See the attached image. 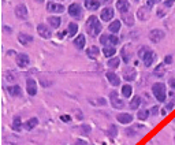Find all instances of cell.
Returning <instances> with one entry per match:
<instances>
[{
  "label": "cell",
  "instance_id": "obj_1",
  "mask_svg": "<svg viewBox=\"0 0 175 145\" xmlns=\"http://www.w3.org/2000/svg\"><path fill=\"white\" fill-rule=\"evenodd\" d=\"M85 28H86V32L92 37H96L97 34H100V32H101V29H103L100 21L97 19V17H90V18H89V19L86 21Z\"/></svg>",
  "mask_w": 175,
  "mask_h": 145
},
{
  "label": "cell",
  "instance_id": "obj_2",
  "mask_svg": "<svg viewBox=\"0 0 175 145\" xmlns=\"http://www.w3.org/2000/svg\"><path fill=\"white\" fill-rule=\"evenodd\" d=\"M152 92H153V95H155L156 100H157V101H160V103H163V101L166 100V97H167L166 85H164V84H162V82L155 84L153 86H152Z\"/></svg>",
  "mask_w": 175,
  "mask_h": 145
},
{
  "label": "cell",
  "instance_id": "obj_3",
  "mask_svg": "<svg viewBox=\"0 0 175 145\" xmlns=\"http://www.w3.org/2000/svg\"><path fill=\"white\" fill-rule=\"evenodd\" d=\"M166 37V33L163 32V30H160V29H153L151 33H149V39H151V41L152 43H155V44H157L160 43L163 39Z\"/></svg>",
  "mask_w": 175,
  "mask_h": 145
},
{
  "label": "cell",
  "instance_id": "obj_4",
  "mask_svg": "<svg viewBox=\"0 0 175 145\" xmlns=\"http://www.w3.org/2000/svg\"><path fill=\"white\" fill-rule=\"evenodd\" d=\"M110 100H111V106H112L114 108H123L125 107V103L118 97V93L115 91L110 93Z\"/></svg>",
  "mask_w": 175,
  "mask_h": 145
},
{
  "label": "cell",
  "instance_id": "obj_5",
  "mask_svg": "<svg viewBox=\"0 0 175 145\" xmlns=\"http://www.w3.org/2000/svg\"><path fill=\"white\" fill-rule=\"evenodd\" d=\"M69 14L71 17L77 18V19H80V18L82 17V8H81V6L78 4V3H73V4L69 7Z\"/></svg>",
  "mask_w": 175,
  "mask_h": 145
},
{
  "label": "cell",
  "instance_id": "obj_6",
  "mask_svg": "<svg viewBox=\"0 0 175 145\" xmlns=\"http://www.w3.org/2000/svg\"><path fill=\"white\" fill-rule=\"evenodd\" d=\"M37 32H39V34L40 37H43V39H51L52 37V32H51V29L48 28L47 25H44V23H40L39 26H37Z\"/></svg>",
  "mask_w": 175,
  "mask_h": 145
},
{
  "label": "cell",
  "instance_id": "obj_7",
  "mask_svg": "<svg viewBox=\"0 0 175 145\" xmlns=\"http://www.w3.org/2000/svg\"><path fill=\"white\" fill-rule=\"evenodd\" d=\"M15 15L19 19H28V8H26L25 4H18L15 7Z\"/></svg>",
  "mask_w": 175,
  "mask_h": 145
},
{
  "label": "cell",
  "instance_id": "obj_8",
  "mask_svg": "<svg viewBox=\"0 0 175 145\" xmlns=\"http://www.w3.org/2000/svg\"><path fill=\"white\" fill-rule=\"evenodd\" d=\"M47 10L49 11V13H54V14H59V13H63L64 11V7L62 4H59V3H55V2H49L47 4Z\"/></svg>",
  "mask_w": 175,
  "mask_h": 145
},
{
  "label": "cell",
  "instance_id": "obj_9",
  "mask_svg": "<svg viewBox=\"0 0 175 145\" xmlns=\"http://www.w3.org/2000/svg\"><path fill=\"white\" fill-rule=\"evenodd\" d=\"M29 62H30V59H29V56L25 54H19L17 56V65H18V67H21V69L29 66Z\"/></svg>",
  "mask_w": 175,
  "mask_h": 145
},
{
  "label": "cell",
  "instance_id": "obj_10",
  "mask_svg": "<svg viewBox=\"0 0 175 145\" xmlns=\"http://www.w3.org/2000/svg\"><path fill=\"white\" fill-rule=\"evenodd\" d=\"M100 18H101L103 21H106V22L111 21L114 18V10L111 8V7H106V8L101 11V14H100Z\"/></svg>",
  "mask_w": 175,
  "mask_h": 145
},
{
  "label": "cell",
  "instance_id": "obj_11",
  "mask_svg": "<svg viewBox=\"0 0 175 145\" xmlns=\"http://www.w3.org/2000/svg\"><path fill=\"white\" fill-rule=\"evenodd\" d=\"M107 80H108V82L111 85H114V86H119V84H121V78H119V75H116L115 73L112 71H108L106 74Z\"/></svg>",
  "mask_w": 175,
  "mask_h": 145
},
{
  "label": "cell",
  "instance_id": "obj_12",
  "mask_svg": "<svg viewBox=\"0 0 175 145\" xmlns=\"http://www.w3.org/2000/svg\"><path fill=\"white\" fill-rule=\"evenodd\" d=\"M116 121L119 122V123H123V125L131 123L133 115H130V114H127V112H122V114H119L118 117H116Z\"/></svg>",
  "mask_w": 175,
  "mask_h": 145
},
{
  "label": "cell",
  "instance_id": "obj_13",
  "mask_svg": "<svg viewBox=\"0 0 175 145\" xmlns=\"http://www.w3.org/2000/svg\"><path fill=\"white\" fill-rule=\"evenodd\" d=\"M155 59H156V55H155V52H152V51H148L147 54H145V56L142 58V60H144V65L147 66V67H151V66H152V63L155 62Z\"/></svg>",
  "mask_w": 175,
  "mask_h": 145
},
{
  "label": "cell",
  "instance_id": "obj_14",
  "mask_svg": "<svg viewBox=\"0 0 175 145\" xmlns=\"http://www.w3.org/2000/svg\"><path fill=\"white\" fill-rule=\"evenodd\" d=\"M26 88H28V93L30 96H36L37 93V84L34 80H30L29 78L28 81H26Z\"/></svg>",
  "mask_w": 175,
  "mask_h": 145
},
{
  "label": "cell",
  "instance_id": "obj_15",
  "mask_svg": "<svg viewBox=\"0 0 175 145\" xmlns=\"http://www.w3.org/2000/svg\"><path fill=\"white\" fill-rule=\"evenodd\" d=\"M116 8L119 13H127V11L130 10V3L127 2V0H118L116 2Z\"/></svg>",
  "mask_w": 175,
  "mask_h": 145
},
{
  "label": "cell",
  "instance_id": "obj_16",
  "mask_svg": "<svg viewBox=\"0 0 175 145\" xmlns=\"http://www.w3.org/2000/svg\"><path fill=\"white\" fill-rule=\"evenodd\" d=\"M18 41H19L22 45H29V44L33 41V36L25 34V33H19V34H18Z\"/></svg>",
  "mask_w": 175,
  "mask_h": 145
},
{
  "label": "cell",
  "instance_id": "obj_17",
  "mask_svg": "<svg viewBox=\"0 0 175 145\" xmlns=\"http://www.w3.org/2000/svg\"><path fill=\"white\" fill-rule=\"evenodd\" d=\"M85 7L89 11H95L100 7V2H97V0H85Z\"/></svg>",
  "mask_w": 175,
  "mask_h": 145
},
{
  "label": "cell",
  "instance_id": "obj_18",
  "mask_svg": "<svg viewBox=\"0 0 175 145\" xmlns=\"http://www.w3.org/2000/svg\"><path fill=\"white\" fill-rule=\"evenodd\" d=\"M7 92L11 95V96H21L22 95V89L19 85H13V86H8L7 88Z\"/></svg>",
  "mask_w": 175,
  "mask_h": 145
},
{
  "label": "cell",
  "instance_id": "obj_19",
  "mask_svg": "<svg viewBox=\"0 0 175 145\" xmlns=\"http://www.w3.org/2000/svg\"><path fill=\"white\" fill-rule=\"evenodd\" d=\"M86 55L90 59H97L99 58V55H100V49L97 47H90L89 49L86 51Z\"/></svg>",
  "mask_w": 175,
  "mask_h": 145
},
{
  "label": "cell",
  "instance_id": "obj_20",
  "mask_svg": "<svg viewBox=\"0 0 175 145\" xmlns=\"http://www.w3.org/2000/svg\"><path fill=\"white\" fill-rule=\"evenodd\" d=\"M74 44H75L77 49H84V47H85V36L80 34L75 40H74Z\"/></svg>",
  "mask_w": 175,
  "mask_h": 145
},
{
  "label": "cell",
  "instance_id": "obj_21",
  "mask_svg": "<svg viewBox=\"0 0 175 145\" xmlns=\"http://www.w3.org/2000/svg\"><path fill=\"white\" fill-rule=\"evenodd\" d=\"M108 30L111 32V33H118L119 30H121V21H112L110 23V26H108Z\"/></svg>",
  "mask_w": 175,
  "mask_h": 145
},
{
  "label": "cell",
  "instance_id": "obj_22",
  "mask_svg": "<svg viewBox=\"0 0 175 145\" xmlns=\"http://www.w3.org/2000/svg\"><path fill=\"white\" fill-rule=\"evenodd\" d=\"M122 19H123V22L127 26H133L134 25V17L131 15V14H129V13H123V14H122Z\"/></svg>",
  "mask_w": 175,
  "mask_h": 145
},
{
  "label": "cell",
  "instance_id": "obj_23",
  "mask_svg": "<svg viewBox=\"0 0 175 145\" xmlns=\"http://www.w3.org/2000/svg\"><path fill=\"white\" fill-rule=\"evenodd\" d=\"M138 17L140 19H148L149 18V7H141L138 10Z\"/></svg>",
  "mask_w": 175,
  "mask_h": 145
},
{
  "label": "cell",
  "instance_id": "obj_24",
  "mask_svg": "<svg viewBox=\"0 0 175 145\" xmlns=\"http://www.w3.org/2000/svg\"><path fill=\"white\" fill-rule=\"evenodd\" d=\"M37 125H39V119H37V118H30V119L25 123V127H26V130H33Z\"/></svg>",
  "mask_w": 175,
  "mask_h": 145
},
{
  "label": "cell",
  "instance_id": "obj_25",
  "mask_svg": "<svg viewBox=\"0 0 175 145\" xmlns=\"http://www.w3.org/2000/svg\"><path fill=\"white\" fill-rule=\"evenodd\" d=\"M48 22H49V25L54 29H58L59 26H60V18L59 17H49L48 18Z\"/></svg>",
  "mask_w": 175,
  "mask_h": 145
},
{
  "label": "cell",
  "instance_id": "obj_26",
  "mask_svg": "<svg viewBox=\"0 0 175 145\" xmlns=\"http://www.w3.org/2000/svg\"><path fill=\"white\" fill-rule=\"evenodd\" d=\"M13 129L15 130V132H21L22 129V122H21V118L19 117H15L13 121Z\"/></svg>",
  "mask_w": 175,
  "mask_h": 145
},
{
  "label": "cell",
  "instance_id": "obj_27",
  "mask_svg": "<svg viewBox=\"0 0 175 145\" xmlns=\"http://www.w3.org/2000/svg\"><path fill=\"white\" fill-rule=\"evenodd\" d=\"M131 93H133L131 85H123V86H122V95H123L125 97H130Z\"/></svg>",
  "mask_w": 175,
  "mask_h": 145
},
{
  "label": "cell",
  "instance_id": "obj_28",
  "mask_svg": "<svg viewBox=\"0 0 175 145\" xmlns=\"http://www.w3.org/2000/svg\"><path fill=\"white\" fill-rule=\"evenodd\" d=\"M129 106H130V108H131V110H137V108H138V106H141V97L136 96V97L130 101Z\"/></svg>",
  "mask_w": 175,
  "mask_h": 145
},
{
  "label": "cell",
  "instance_id": "obj_29",
  "mask_svg": "<svg viewBox=\"0 0 175 145\" xmlns=\"http://www.w3.org/2000/svg\"><path fill=\"white\" fill-rule=\"evenodd\" d=\"M115 52H116V49H115V48L114 47H106V48H104V49H103V54L104 55H106V56L107 58H111V56H114V55H115Z\"/></svg>",
  "mask_w": 175,
  "mask_h": 145
},
{
  "label": "cell",
  "instance_id": "obj_30",
  "mask_svg": "<svg viewBox=\"0 0 175 145\" xmlns=\"http://www.w3.org/2000/svg\"><path fill=\"white\" fill-rule=\"evenodd\" d=\"M125 78H126V81H133L134 78H136V71H134L133 69L125 70Z\"/></svg>",
  "mask_w": 175,
  "mask_h": 145
},
{
  "label": "cell",
  "instance_id": "obj_31",
  "mask_svg": "<svg viewBox=\"0 0 175 145\" xmlns=\"http://www.w3.org/2000/svg\"><path fill=\"white\" fill-rule=\"evenodd\" d=\"M77 32H78V25L74 23V22H71V23L69 25V36L70 37H74Z\"/></svg>",
  "mask_w": 175,
  "mask_h": 145
},
{
  "label": "cell",
  "instance_id": "obj_32",
  "mask_svg": "<svg viewBox=\"0 0 175 145\" xmlns=\"http://www.w3.org/2000/svg\"><path fill=\"white\" fill-rule=\"evenodd\" d=\"M119 58H112V59H110L108 62H107V65H108V67L110 69H116L119 67Z\"/></svg>",
  "mask_w": 175,
  "mask_h": 145
},
{
  "label": "cell",
  "instance_id": "obj_33",
  "mask_svg": "<svg viewBox=\"0 0 175 145\" xmlns=\"http://www.w3.org/2000/svg\"><path fill=\"white\" fill-rule=\"evenodd\" d=\"M92 104H95V106H107V100L106 99H103V97H99V99H96V100H89Z\"/></svg>",
  "mask_w": 175,
  "mask_h": 145
},
{
  "label": "cell",
  "instance_id": "obj_34",
  "mask_svg": "<svg viewBox=\"0 0 175 145\" xmlns=\"http://www.w3.org/2000/svg\"><path fill=\"white\" fill-rule=\"evenodd\" d=\"M175 107V95L174 93H170V101L167 103V110L171 111Z\"/></svg>",
  "mask_w": 175,
  "mask_h": 145
},
{
  "label": "cell",
  "instance_id": "obj_35",
  "mask_svg": "<svg viewBox=\"0 0 175 145\" xmlns=\"http://www.w3.org/2000/svg\"><path fill=\"white\" fill-rule=\"evenodd\" d=\"M148 115H149V111H147V110H140V111H138V115H137V117H138L140 121H145V119L148 118Z\"/></svg>",
  "mask_w": 175,
  "mask_h": 145
},
{
  "label": "cell",
  "instance_id": "obj_36",
  "mask_svg": "<svg viewBox=\"0 0 175 145\" xmlns=\"http://www.w3.org/2000/svg\"><path fill=\"white\" fill-rule=\"evenodd\" d=\"M153 73H155L156 77H163V75H164V67H163V65H159L155 69Z\"/></svg>",
  "mask_w": 175,
  "mask_h": 145
},
{
  "label": "cell",
  "instance_id": "obj_37",
  "mask_svg": "<svg viewBox=\"0 0 175 145\" xmlns=\"http://www.w3.org/2000/svg\"><path fill=\"white\" fill-rule=\"evenodd\" d=\"M130 56H131V55L127 54V45L123 47V49H122V58H123V60L125 62H129L130 60Z\"/></svg>",
  "mask_w": 175,
  "mask_h": 145
},
{
  "label": "cell",
  "instance_id": "obj_38",
  "mask_svg": "<svg viewBox=\"0 0 175 145\" xmlns=\"http://www.w3.org/2000/svg\"><path fill=\"white\" fill-rule=\"evenodd\" d=\"M108 136H110V137H112V138H115V137H116V127H115L114 125H111V126H110Z\"/></svg>",
  "mask_w": 175,
  "mask_h": 145
},
{
  "label": "cell",
  "instance_id": "obj_39",
  "mask_svg": "<svg viewBox=\"0 0 175 145\" xmlns=\"http://www.w3.org/2000/svg\"><path fill=\"white\" fill-rule=\"evenodd\" d=\"M119 43V39H118V37L116 36H110L108 37V44H111V45H115V44H118Z\"/></svg>",
  "mask_w": 175,
  "mask_h": 145
},
{
  "label": "cell",
  "instance_id": "obj_40",
  "mask_svg": "<svg viewBox=\"0 0 175 145\" xmlns=\"http://www.w3.org/2000/svg\"><path fill=\"white\" fill-rule=\"evenodd\" d=\"M108 37H110L108 34H103L101 37H100V43L107 47V44H108Z\"/></svg>",
  "mask_w": 175,
  "mask_h": 145
},
{
  "label": "cell",
  "instance_id": "obj_41",
  "mask_svg": "<svg viewBox=\"0 0 175 145\" xmlns=\"http://www.w3.org/2000/svg\"><path fill=\"white\" fill-rule=\"evenodd\" d=\"M148 51H149V49H148L147 47H142V48H141V49L138 51V56H140V58H144V56H145V54H147Z\"/></svg>",
  "mask_w": 175,
  "mask_h": 145
},
{
  "label": "cell",
  "instance_id": "obj_42",
  "mask_svg": "<svg viewBox=\"0 0 175 145\" xmlns=\"http://www.w3.org/2000/svg\"><path fill=\"white\" fill-rule=\"evenodd\" d=\"M159 2H162V0H148L147 4H148V7H153L155 4H157Z\"/></svg>",
  "mask_w": 175,
  "mask_h": 145
},
{
  "label": "cell",
  "instance_id": "obj_43",
  "mask_svg": "<svg viewBox=\"0 0 175 145\" xmlns=\"http://www.w3.org/2000/svg\"><path fill=\"white\" fill-rule=\"evenodd\" d=\"M74 145H88V142L85 140H82V138H78V140H75Z\"/></svg>",
  "mask_w": 175,
  "mask_h": 145
},
{
  "label": "cell",
  "instance_id": "obj_44",
  "mask_svg": "<svg viewBox=\"0 0 175 145\" xmlns=\"http://www.w3.org/2000/svg\"><path fill=\"white\" fill-rule=\"evenodd\" d=\"M174 2H175V0H166V2H163V6L168 8V7H171L174 4Z\"/></svg>",
  "mask_w": 175,
  "mask_h": 145
},
{
  "label": "cell",
  "instance_id": "obj_45",
  "mask_svg": "<svg viewBox=\"0 0 175 145\" xmlns=\"http://www.w3.org/2000/svg\"><path fill=\"white\" fill-rule=\"evenodd\" d=\"M81 127H82V132H84V133H86V134H89V133H90V126L84 125V126H81Z\"/></svg>",
  "mask_w": 175,
  "mask_h": 145
},
{
  "label": "cell",
  "instance_id": "obj_46",
  "mask_svg": "<svg viewBox=\"0 0 175 145\" xmlns=\"http://www.w3.org/2000/svg\"><path fill=\"white\" fill-rule=\"evenodd\" d=\"M60 119L63 122H70L71 121V118H70V115H63V117H60Z\"/></svg>",
  "mask_w": 175,
  "mask_h": 145
},
{
  "label": "cell",
  "instance_id": "obj_47",
  "mask_svg": "<svg viewBox=\"0 0 175 145\" xmlns=\"http://www.w3.org/2000/svg\"><path fill=\"white\" fill-rule=\"evenodd\" d=\"M171 62H172V56H171V55H168V56H166V59H164V63H167V65H170Z\"/></svg>",
  "mask_w": 175,
  "mask_h": 145
},
{
  "label": "cell",
  "instance_id": "obj_48",
  "mask_svg": "<svg viewBox=\"0 0 175 145\" xmlns=\"http://www.w3.org/2000/svg\"><path fill=\"white\" fill-rule=\"evenodd\" d=\"M11 73H13V71H11ZM7 74V75H6V78H7V81H14V78H15V77H14L13 75V74Z\"/></svg>",
  "mask_w": 175,
  "mask_h": 145
},
{
  "label": "cell",
  "instance_id": "obj_49",
  "mask_svg": "<svg viewBox=\"0 0 175 145\" xmlns=\"http://www.w3.org/2000/svg\"><path fill=\"white\" fill-rule=\"evenodd\" d=\"M168 84H170V86H171V88H172V89H175V78H171Z\"/></svg>",
  "mask_w": 175,
  "mask_h": 145
},
{
  "label": "cell",
  "instance_id": "obj_50",
  "mask_svg": "<svg viewBox=\"0 0 175 145\" xmlns=\"http://www.w3.org/2000/svg\"><path fill=\"white\" fill-rule=\"evenodd\" d=\"M4 32H7V33H11L13 30H11V28H8V26H4Z\"/></svg>",
  "mask_w": 175,
  "mask_h": 145
},
{
  "label": "cell",
  "instance_id": "obj_51",
  "mask_svg": "<svg viewBox=\"0 0 175 145\" xmlns=\"http://www.w3.org/2000/svg\"><path fill=\"white\" fill-rule=\"evenodd\" d=\"M36 2H44V0H36Z\"/></svg>",
  "mask_w": 175,
  "mask_h": 145
}]
</instances>
